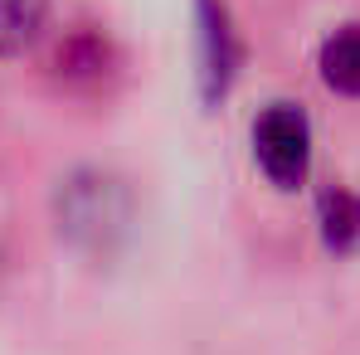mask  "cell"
I'll list each match as a JSON object with an SVG mask.
<instances>
[{
  "label": "cell",
  "instance_id": "obj_3",
  "mask_svg": "<svg viewBox=\"0 0 360 355\" xmlns=\"http://www.w3.org/2000/svg\"><path fill=\"white\" fill-rule=\"evenodd\" d=\"M195 78H200V98L210 108H219L243 68V39L234 30V15L224 0H195Z\"/></svg>",
  "mask_w": 360,
  "mask_h": 355
},
{
  "label": "cell",
  "instance_id": "obj_4",
  "mask_svg": "<svg viewBox=\"0 0 360 355\" xmlns=\"http://www.w3.org/2000/svg\"><path fill=\"white\" fill-rule=\"evenodd\" d=\"M49 34V0H0V63L34 54Z\"/></svg>",
  "mask_w": 360,
  "mask_h": 355
},
{
  "label": "cell",
  "instance_id": "obj_6",
  "mask_svg": "<svg viewBox=\"0 0 360 355\" xmlns=\"http://www.w3.org/2000/svg\"><path fill=\"white\" fill-rule=\"evenodd\" d=\"M316 68H321V83L336 98H360V25L326 34L321 49H316Z\"/></svg>",
  "mask_w": 360,
  "mask_h": 355
},
{
  "label": "cell",
  "instance_id": "obj_1",
  "mask_svg": "<svg viewBox=\"0 0 360 355\" xmlns=\"http://www.w3.org/2000/svg\"><path fill=\"white\" fill-rule=\"evenodd\" d=\"M54 214H59V229L73 238L78 248L108 253V248L127 234L131 200H127L122 180L108 176V171H73L68 180H59Z\"/></svg>",
  "mask_w": 360,
  "mask_h": 355
},
{
  "label": "cell",
  "instance_id": "obj_5",
  "mask_svg": "<svg viewBox=\"0 0 360 355\" xmlns=\"http://www.w3.org/2000/svg\"><path fill=\"white\" fill-rule=\"evenodd\" d=\"M117 68V49L103 30H78L68 34L59 49V73L68 83H103L108 73Z\"/></svg>",
  "mask_w": 360,
  "mask_h": 355
},
{
  "label": "cell",
  "instance_id": "obj_2",
  "mask_svg": "<svg viewBox=\"0 0 360 355\" xmlns=\"http://www.w3.org/2000/svg\"><path fill=\"white\" fill-rule=\"evenodd\" d=\"M248 151L253 171L273 190H297L311 176V122L297 103H268L248 127Z\"/></svg>",
  "mask_w": 360,
  "mask_h": 355
},
{
  "label": "cell",
  "instance_id": "obj_7",
  "mask_svg": "<svg viewBox=\"0 0 360 355\" xmlns=\"http://www.w3.org/2000/svg\"><path fill=\"white\" fill-rule=\"evenodd\" d=\"M316 229H321L326 248L360 253V195L356 190H326L316 200Z\"/></svg>",
  "mask_w": 360,
  "mask_h": 355
}]
</instances>
